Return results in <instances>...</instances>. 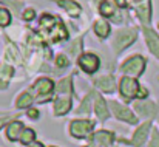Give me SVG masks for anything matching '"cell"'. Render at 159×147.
Instances as JSON below:
<instances>
[{"label": "cell", "instance_id": "cell-15", "mask_svg": "<svg viewBox=\"0 0 159 147\" xmlns=\"http://www.w3.org/2000/svg\"><path fill=\"white\" fill-rule=\"evenodd\" d=\"M94 110H96V115L99 119L105 121L108 119L110 113H108V107H107V102L101 98L99 95H96V99H94Z\"/></svg>", "mask_w": 159, "mask_h": 147}, {"label": "cell", "instance_id": "cell-21", "mask_svg": "<svg viewBox=\"0 0 159 147\" xmlns=\"http://www.w3.org/2000/svg\"><path fill=\"white\" fill-rule=\"evenodd\" d=\"M34 136H36V135H34V130H33V129H25L19 141H20L22 144H33Z\"/></svg>", "mask_w": 159, "mask_h": 147}, {"label": "cell", "instance_id": "cell-6", "mask_svg": "<svg viewBox=\"0 0 159 147\" xmlns=\"http://www.w3.org/2000/svg\"><path fill=\"white\" fill-rule=\"evenodd\" d=\"M93 129V122L91 121H73L70 126V132L73 136L76 138H84L87 136Z\"/></svg>", "mask_w": 159, "mask_h": 147}, {"label": "cell", "instance_id": "cell-2", "mask_svg": "<svg viewBox=\"0 0 159 147\" xmlns=\"http://www.w3.org/2000/svg\"><path fill=\"white\" fill-rule=\"evenodd\" d=\"M141 85L136 79L133 78H128V76H124L120 79V84H119V90H120V95L124 96V99L130 101L134 96H138V92H139Z\"/></svg>", "mask_w": 159, "mask_h": 147}, {"label": "cell", "instance_id": "cell-8", "mask_svg": "<svg viewBox=\"0 0 159 147\" xmlns=\"http://www.w3.org/2000/svg\"><path fill=\"white\" fill-rule=\"evenodd\" d=\"M134 108L136 111L141 115V116H145V118H152L156 111V107L153 102H148V101H139L134 104Z\"/></svg>", "mask_w": 159, "mask_h": 147}, {"label": "cell", "instance_id": "cell-14", "mask_svg": "<svg viewBox=\"0 0 159 147\" xmlns=\"http://www.w3.org/2000/svg\"><path fill=\"white\" fill-rule=\"evenodd\" d=\"M70 16H73V17H76V16H79L80 14V11H82V8H80V5L77 3V2H74V0H56Z\"/></svg>", "mask_w": 159, "mask_h": 147}, {"label": "cell", "instance_id": "cell-30", "mask_svg": "<svg viewBox=\"0 0 159 147\" xmlns=\"http://www.w3.org/2000/svg\"><path fill=\"white\" fill-rule=\"evenodd\" d=\"M116 5H117L119 8H125V6H127V2H125V0H116Z\"/></svg>", "mask_w": 159, "mask_h": 147}, {"label": "cell", "instance_id": "cell-12", "mask_svg": "<svg viewBox=\"0 0 159 147\" xmlns=\"http://www.w3.org/2000/svg\"><path fill=\"white\" fill-rule=\"evenodd\" d=\"M70 108H71V99H70V96L60 95L57 98V101L54 102V113L56 115H65V113L70 111Z\"/></svg>", "mask_w": 159, "mask_h": 147}, {"label": "cell", "instance_id": "cell-18", "mask_svg": "<svg viewBox=\"0 0 159 147\" xmlns=\"http://www.w3.org/2000/svg\"><path fill=\"white\" fill-rule=\"evenodd\" d=\"M94 33H96L98 37H101V39L108 37V34H110V25H108V22H107V20H98V22L94 23Z\"/></svg>", "mask_w": 159, "mask_h": 147}, {"label": "cell", "instance_id": "cell-22", "mask_svg": "<svg viewBox=\"0 0 159 147\" xmlns=\"http://www.w3.org/2000/svg\"><path fill=\"white\" fill-rule=\"evenodd\" d=\"M54 23H56V22H54V17L50 16V14H43V16L40 17V26H42V28H47V30H48V28H53Z\"/></svg>", "mask_w": 159, "mask_h": 147}, {"label": "cell", "instance_id": "cell-11", "mask_svg": "<svg viewBox=\"0 0 159 147\" xmlns=\"http://www.w3.org/2000/svg\"><path fill=\"white\" fill-rule=\"evenodd\" d=\"M113 140H114V135L110 133L108 130H101V132H96V133L93 135V143H94L96 146L107 147L113 143Z\"/></svg>", "mask_w": 159, "mask_h": 147}, {"label": "cell", "instance_id": "cell-5", "mask_svg": "<svg viewBox=\"0 0 159 147\" xmlns=\"http://www.w3.org/2000/svg\"><path fill=\"white\" fill-rule=\"evenodd\" d=\"M110 107H111V110H113L114 116H116L119 121H124V122H128V124H136V122H138L136 116H134V115L127 108V107L120 105L119 102L111 101V102H110Z\"/></svg>", "mask_w": 159, "mask_h": 147}, {"label": "cell", "instance_id": "cell-4", "mask_svg": "<svg viewBox=\"0 0 159 147\" xmlns=\"http://www.w3.org/2000/svg\"><path fill=\"white\" fill-rule=\"evenodd\" d=\"M77 64H79V67H80L85 73H94V71L99 68L101 60H99V57H98L96 54H93V53H85V54H82V56L79 57Z\"/></svg>", "mask_w": 159, "mask_h": 147}, {"label": "cell", "instance_id": "cell-9", "mask_svg": "<svg viewBox=\"0 0 159 147\" xmlns=\"http://www.w3.org/2000/svg\"><path fill=\"white\" fill-rule=\"evenodd\" d=\"M94 84H96V85H98L102 92H107V93H111V92L114 90V87H116L114 78H113V76H110V74L99 76V78L94 81Z\"/></svg>", "mask_w": 159, "mask_h": 147}, {"label": "cell", "instance_id": "cell-29", "mask_svg": "<svg viewBox=\"0 0 159 147\" xmlns=\"http://www.w3.org/2000/svg\"><path fill=\"white\" fill-rule=\"evenodd\" d=\"M147 95H148V92L145 90V88H139V92H138V98H141V99H144V98H147Z\"/></svg>", "mask_w": 159, "mask_h": 147}, {"label": "cell", "instance_id": "cell-10", "mask_svg": "<svg viewBox=\"0 0 159 147\" xmlns=\"http://www.w3.org/2000/svg\"><path fill=\"white\" fill-rule=\"evenodd\" d=\"M148 130H150V122H145V124H142L136 132H134V135H133V140H131V144L136 147H141L144 144V141H145V138H147V135H148Z\"/></svg>", "mask_w": 159, "mask_h": 147}, {"label": "cell", "instance_id": "cell-27", "mask_svg": "<svg viewBox=\"0 0 159 147\" xmlns=\"http://www.w3.org/2000/svg\"><path fill=\"white\" fill-rule=\"evenodd\" d=\"M56 64H57L59 67H66V65H68V59H66L65 56L59 54V56L56 57Z\"/></svg>", "mask_w": 159, "mask_h": 147}, {"label": "cell", "instance_id": "cell-34", "mask_svg": "<svg viewBox=\"0 0 159 147\" xmlns=\"http://www.w3.org/2000/svg\"><path fill=\"white\" fill-rule=\"evenodd\" d=\"M91 147H93V146H91Z\"/></svg>", "mask_w": 159, "mask_h": 147}, {"label": "cell", "instance_id": "cell-20", "mask_svg": "<svg viewBox=\"0 0 159 147\" xmlns=\"http://www.w3.org/2000/svg\"><path fill=\"white\" fill-rule=\"evenodd\" d=\"M99 11L102 16H107V17H111L114 14V6L108 2V0H102L101 5H99Z\"/></svg>", "mask_w": 159, "mask_h": 147}, {"label": "cell", "instance_id": "cell-13", "mask_svg": "<svg viewBox=\"0 0 159 147\" xmlns=\"http://www.w3.org/2000/svg\"><path fill=\"white\" fill-rule=\"evenodd\" d=\"M23 130H25V129H23V124H22L20 121H14V122H11V124L8 126V129H6V136H8V140H11V141L20 140Z\"/></svg>", "mask_w": 159, "mask_h": 147}, {"label": "cell", "instance_id": "cell-32", "mask_svg": "<svg viewBox=\"0 0 159 147\" xmlns=\"http://www.w3.org/2000/svg\"><path fill=\"white\" fill-rule=\"evenodd\" d=\"M6 121H8V118H0V127H2V126H3Z\"/></svg>", "mask_w": 159, "mask_h": 147}, {"label": "cell", "instance_id": "cell-7", "mask_svg": "<svg viewBox=\"0 0 159 147\" xmlns=\"http://www.w3.org/2000/svg\"><path fill=\"white\" fill-rule=\"evenodd\" d=\"M144 36H145L148 50L159 59V36L152 28H144Z\"/></svg>", "mask_w": 159, "mask_h": 147}, {"label": "cell", "instance_id": "cell-3", "mask_svg": "<svg viewBox=\"0 0 159 147\" xmlns=\"http://www.w3.org/2000/svg\"><path fill=\"white\" fill-rule=\"evenodd\" d=\"M144 67H145V59L142 56H131V59L124 62L122 71L127 74H131V76H139V74H142Z\"/></svg>", "mask_w": 159, "mask_h": 147}, {"label": "cell", "instance_id": "cell-24", "mask_svg": "<svg viewBox=\"0 0 159 147\" xmlns=\"http://www.w3.org/2000/svg\"><path fill=\"white\" fill-rule=\"evenodd\" d=\"M90 101H91V96L88 95L87 98L84 99V102H82L80 108L77 110V113H90Z\"/></svg>", "mask_w": 159, "mask_h": 147}, {"label": "cell", "instance_id": "cell-25", "mask_svg": "<svg viewBox=\"0 0 159 147\" xmlns=\"http://www.w3.org/2000/svg\"><path fill=\"white\" fill-rule=\"evenodd\" d=\"M148 147H159V133H158V130H153V133H152V141H150V146Z\"/></svg>", "mask_w": 159, "mask_h": 147}, {"label": "cell", "instance_id": "cell-17", "mask_svg": "<svg viewBox=\"0 0 159 147\" xmlns=\"http://www.w3.org/2000/svg\"><path fill=\"white\" fill-rule=\"evenodd\" d=\"M53 87H54L53 81H50V79H47V78L39 79V81L34 84V88H36V92H37L39 95H50L51 90H53Z\"/></svg>", "mask_w": 159, "mask_h": 147}, {"label": "cell", "instance_id": "cell-1", "mask_svg": "<svg viewBox=\"0 0 159 147\" xmlns=\"http://www.w3.org/2000/svg\"><path fill=\"white\" fill-rule=\"evenodd\" d=\"M138 37V33L134 28H125L116 33L114 39H113V50L116 53H120L122 50H125L127 47H130Z\"/></svg>", "mask_w": 159, "mask_h": 147}, {"label": "cell", "instance_id": "cell-31", "mask_svg": "<svg viewBox=\"0 0 159 147\" xmlns=\"http://www.w3.org/2000/svg\"><path fill=\"white\" fill-rule=\"evenodd\" d=\"M30 147H43L42 143H33V144H30Z\"/></svg>", "mask_w": 159, "mask_h": 147}, {"label": "cell", "instance_id": "cell-28", "mask_svg": "<svg viewBox=\"0 0 159 147\" xmlns=\"http://www.w3.org/2000/svg\"><path fill=\"white\" fill-rule=\"evenodd\" d=\"M26 115H28L31 119H37V118H39V110L33 107V108H30V110H28V113H26Z\"/></svg>", "mask_w": 159, "mask_h": 147}, {"label": "cell", "instance_id": "cell-23", "mask_svg": "<svg viewBox=\"0 0 159 147\" xmlns=\"http://www.w3.org/2000/svg\"><path fill=\"white\" fill-rule=\"evenodd\" d=\"M9 22H11L9 11H8L6 8H2V6H0V25H2V26H6V25H9Z\"/></svg>", "mask_w": 159, "mask_h": 147}, {"label": "cell", "instance_id": "cell-19", "mask_svg": "<svg viewBox=\"0 0 159 147\" xmlns=\"http://www.w3.org/2000/svg\"><path fill=\"white\" fill-rule=\"evenodd\" d=\"M31 102H33V96H31L28 92H25V93H22V95L19 96V99L16 101V105H17V108H25V107H30Z\"/></svg>", "mask_w": 159, "mask_h": 147}, {"label": "cell", "instance_id": "cell-16", "mask_svg": "<svg viewBox=\"0 0 159 147\" xmlns=\"http://www.w3.org/2000/svg\"><path fill=\"white\" fill-rule=\"evenodd\" d=\"M136 11H138V16L141 17V22L147 23L150 20V17H152V2L150 0H145L144 3H141L136 8Z\"/></svg>", "mask_w": 159, "mask_h": 147}, {"label": "cell", "instance_id": "cell-33", "mask_svg": "<svg viewBox=\"0 0 159 147\" xmlns=\"http://www.w3.org/2000/svg\"><path fill=\"white\" fill-rule=\"evenodd\" d=\"M0 2H2V3H8L9 0H0Z\"/></svg>", "mask_w": 159, "mask_h": 147}, {"label": "cell", "instance_id": "cell-26", "mask_svg": "<svg viewBox=\"0 0 159 147\" xmlns=\"http://www.w3.org/2000/svg\"><path fill=\"white\" fill-rule=\"evenodd\" d=\"M34 16H36V11H34L33 8H28V9H25V12H23V20H33Z\"/></svg>", "mask_w": 159, "mask_h": 147}]
</instances>
